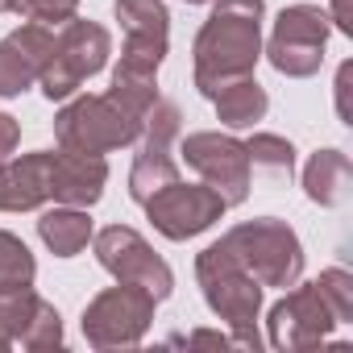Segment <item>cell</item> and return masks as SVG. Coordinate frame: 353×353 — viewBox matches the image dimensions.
Here are the masks:
<instances>
[{
	"mask_svg": "<svg viewBox=\"0 0 353 353\" xmlns=\"http://www.w3.org/2000/svg\"><path fill=\"white\" fill-rule=\"evenodd\" d=\"M262 0H221L196 38V88L212 100L221 88L254 75Z\"/></svg>",
	"mask_w": 353,
	"mask_h": 353,
	"instance_id": "6da1fadb",
	"label": "cell"
},
{
	"mask_svg": "<svg viewBox=\"0 0 353 353\" xmlns=\"http://www.w3.org/2000/svg\"><path fill=\"white\" fill-rule=\"evenodd\" d=\"M221 245L245 274L258 279V287H291L303 270V250H299L295 233L274 216L237 225Z\"/></svg>",
	"mask_w": 353,
	"mask_h": 353,
	"instance_id": "7a4b0ae2",
	"label": "cell"
},
{
	"mask_svg": "<svg viewBox=\"0 0 353 353\" xmlns=\"http://www.w3.org/2000/svg\"><path fill=\"white\" fill-rule=\"evenodd\" d=\"M141 121L129 117L112 96H83L54 117V137L63 141V150H75V154H104V150L129 145Z\"/></svg>",
	"mask_w": 353,
	"mask_h": 353,
	"instance_id": "3957f363",
	"label": "cell"
},
{
	"mask_svg": "<svg viewBox=\"0 0 353 353\" xmlns=\"http://www.w3.org/2000/svg\"><path fill=\"white\" fill-rule=\"evenodd\" d=\"M108 59V30H100L96 21H71L59 38L54 50L38 75L42 92L50 100H67L83 79H92Z\"/></svg>",
	"mask_w": 353,
	"mask_h": 353,
	"instance_id": "277c9868",
	"label": "cell"
},
{
	"mask_svg": "<svg viewBox=\"0 0 353 353\" xmlns=\"http://www.w3.org/2000/svg\"><path fill=\"white\" fill-rule=\"evenodd\" d=\"M196 274H200V283H204L208 307H212L221 320H229L233 328L254 332V316H258V303H262V287H258L254 274H245V270L225 254L221 241L200 254Z\"/></svg>",
	"mask_w": 353,
	"mask_h": 353,
	"instance_id": "5b68a950",
	"label": "cell"
},
{
	"mask_svg": "<svg viewBox=\"0 0 353 353\" xmlns=\"http://www.w3.org/2000/svg\"><path fill=\"white\" fill-rule=\"evenodd\" d=\"M150 320H154V295L133 287V283H121V287L92 299V307L83 312V332L100 349L133 345V341H141Z\"/></svg>",
	"mask_w": 353,
	"mask_h": 353,
	"instance_id": "8992f818",
	"label": "cell"
},
{
	"mask_svg": "<svg viewBox=\"0 0 353 353\" xmlns=\"http://www.w3.org/2000/svg\"><path fill=\"white\" fill-rule=\"evenodd\" d=\"M324 42H328V17L316 5H295L283 9L274 38H270V63L283 75H312L324 63Z\"/></svg>",
	"mask_w": 353,
	"mask_h": 353,
	"instance_id": "52a82bcc",
	"label": "cell"
},
{
	"mask_svg": "<svg viewBox=\"0 0 353 353\" xmlns=\"http://www.w3.org/2000/svg\"><path fill=\"white\" fill-rule=\"evenodd\" d=\"M96 254H100V266L108 274H117L121 283H133L141 291H150L154 299H166L170 287H174V274L170 266L125 225H112L96 237Z\"/></svg>",
	"mask_w": 353,
	"mask_h": 353,
	"instance_id": "ba28073f",
	"label": "cell"
},
{
	"mask_svg": "<svg viewBox=\"0 0 353 353\" xmlns=\"http://www.w3.org/2000/svg\"><path fill=\"white\" fill-rule=\"evenodd\" d=\"M141 121H145V141H141V154H137L133 174H129V196L137 204H145L158 188L179 179V166L170 158V141L179 133V108L170 100H154Z\"/></svg>",
	"mask_w": 353,
	"mask_h": 353,
	"instance_id": "9c48e42d",
	"label": "cell"
},
{
	"mask_svg": "<svg viewBox=\"0 0 353 353\" xmlns=\"http://www.w3.org/2000/svg\"><path fill=\"white\" fill-rule=\"evenodd\" d=\"M229 204L204 183V188H188V183H166V188H158L150 200H145V212H150V221H154V229L162 233V237H170V241H183V237H196V233H204L212 221H221V212H225Z\"/></svg>",
	"mask_w": 353,
	"mask_h": 353,
	"instance_id": "30bf717a",
	"label": "cell"
},
{
	"mask_svg": "<svg viewBox=\"0 0 353 353\" xmlns=\"http://www.w3.org/2000/svg\"><path fill=\"white\" fill-rule=\"evenodd\" d=\"M183 158L188 166L204 174V183L225 204H241L250 196V154L241 141L221 137V133H192L183 141Z\"/></svg>",
	"mask_w": 353,
	"mask_h": 353,
	"instance_id": "8fae6325",
	"label": "cell"
},
{
	"mask_svg": "<svg viewBox=\"0 0 353 353\" xmlns=\"http://www.w3.org/2000/svg\"><path fill=\"white\" fill-rule=\"evenodd\" d=\"M117 17L125 26V54L117 71L154 75L166 54V9L162 0H117Z\"/></svg>",
	"mask_w": 353,
	"mask_h": 353,
	"instance_id": "7c38bea8",
	"label": "cell"
},
{
	"mask_svg": "<svg viewBox=\"0 0 353 353\" xmlns=\"http://www.w3.org/2000/svg\"><path fill=\"white\" fill-rule=\"evenodd\" d=\"M341 324L328 295L320 291V283L299 287L295 295H287L274 312H270V341L279 349H299V345H316L328 336V328Z\"/></svg>",
	"mask_w": 353,
	"mask_h": 353,
	"instance_id": "4fadbf2b",
	"label": "cell"
},
{
	"mask_svg": "<svg viewBox=\"0 0 353 353\" xmlns=\"http://www.w3.org/2000/svg\"><path fill=\"white\" fill-rule=\"evenodd\" d=\"M50 50H54V38H50L38 21L13 30L5 42H0V96L26 92V88L42 75Z\"/></svg>",
	"mask_w": 353,
	"mask_h": 353,
	"instance_id": "5bb4252c",
	"label": "cell"
},
{
	"mask_svg": "<svg viewBox=\"0 0 353 353\" xmlns=\"http://www.w3.org/2000/svg\"><path fill=\"white\" fill-rule=\"evenodd\" d=\"M104 179H108V162H104V154H75V150H63V154H54L50 196H54L59 204L88 208V204L100 200Z\"/></svg>",
	"mask_w": 353,
	"mask_h": 353,
	"instance_id": "9a60e30c",
	"label": "cell"
},
{
	"mask_svg": "<svg viewBox=\"0 0 353 353\" xmlns=\"http://www.w3.org/2000/svg\"><path fill=\"white\" fill-rule=\"evenodd\" d=\"M54 154H30L21 162H0V212H26L50 200Z\"/></svg>",
	"mask_w": 353,
	"mask_h": 353,
	"instance_id": "2e32d148",
	"label": "cell"
},
{
	"mask_svg": "<svg viewBox=\"0 0 353 353\" xmlns=\"http://www.w3.org/2000/svg\"><path fill=\"white\" fill-rule=\"evenodd\" d=\"M303 188L316 204H341L349 196V158L341 150H320L303 170Z\"/></svg>",
	"mask_w": 353,
	"mask_h": 353,
	"instance_id": "e0dca14e",
	"label": "cell"
},
{
	"mask_svg": "<svg viewBox=\"0 0 353 353\" xmlns=\"http://www.w3.org/2000/svg\"><path fill=\"white\" fill-rule=\"evenodd\" d=\"M38 233L54 250V258H75L92 241V221L79 208H54V212H42Z\"/></svg>",
	"mask_w": 353,
	"mask_h": 353,
	"instance_id": "ac0fdd59",
	"label": "cell"
},
{
	"mask_svg": "<svg viewBox=\"0 0 353 353\" xmlns=\"http://www.w3.org/2000/svg\"><path fill=\"white\" fill-rule=\"evenodd\" d=\"M212 100H216L221 121H225V125H233V129H245V125L262 121V112H266V92L258 88V79H254V75H245V79H237V83L221 88Z\"/></svg>",
	"mask_w": 353,
	"mask_h": 353,
	"instance_id": "d6986e66",
	"label": "cell"
},
{
	"mask_svg": "<svg viewBox=\"0 0 353 353\" xmlns=\"http://www.w3.org/2000/svg\"><path fill=\"white\" fill-rule=\"evenodd\" d=\"M34 254L13 237L0 229V295H13V291H26L34 283Z\"/></svg>",
	"mask_w": 353,
	"mask_h": 353,
	"instance_id": "ffe728a7",
	"label": "cell"
},
{
	"mask_svg": "<svg viewBox=\"0 0 353 353\" xmlns=\"http://www.w3.org/2000/svg\"><path fill=\"white\" fill-rule=\"evenodd\" d=\"M245 154H250V166L262 170V174H270V179H287L291 166H295L291 141H283V137H274V133L250 137V141H245Z\"/></svg>",
	"mask_w": 353,
	"mask_h": 353,
	"instance_id": "44dd1931",
	"label": "cell"
},
{
	"mask_svg": "<svg viewBox=\"0 0 353 353\" xmlns=\"http://www.w3.org/2000/svg\"><path fill=\"white\" fill-rule=\"evenodd\" d=\"M75 5H79V0H9L13 13H21V17H30L38 26H46V21H54V26L59 21H71Z\"/></svg>",
	"mask_w": 353,
	"mask_h": 353,
	"instance_id": "7402d4cb",
	"label": "cell"
},
{
	"mask_svg": "<svg viewBox=\"0 0 353 353\" xmlns=\"http://www.w3.org/2000/svg\"><path fill=\"white\" fill-rule=\"evenodd\" d=\"M320 291L328 295L336 320L345 324L349 312H353V287H349V274H345V270H328V274H320Z\"/></svg>",
	"mask_w": 353,
	"mask_h": 353,
	"instance_id": "603a6c76",
	"label": "cell"
},
{
	"mask_svg": "<svg viewBox=\"0 0 353 353\" xmlns=\"http://www.w3.org/2000/svg\"><path fill=\"white\" fill-rule=\"evenodd\" d=\"M17 137H21V125H17L13 117L0 112V158H9V154L17 150Z\"/></svg>",
	"mask_w": 353,
	"mask_h": 353,
	"instance_id": "cb8c5ba5",
	"label": "cell"
},
{
	"mask_svg": "<svg viewBox=\"0 0 353 353\" xmlns=\"http://www.w3.org/2000/svg\"><path fill=\"white\" fill-rule=\"evenodd\" d=\"M332 13H336V26L349 34L353 30V21H349V0H332Z\"/></svg>",
	"mask_w": 353,
	"mask_h": 353,
	"instance_id": "d4e9b609",
	"label": "cell"
},
{
	"mask_svg": "<svg viewBox=\"0 0 353 353\" xmlns=\"http://www.w3.org/2000/svg\"><path fill=\"white\" fill-rule=\"evenodd\" d=\"M5 9H9V0H0V13H5Z\"/></svg>",
	"mask_w": 353,
	"mask_h": 353,
	"instance_id": "484cf974",
	"label": "cell"
},
{
	"mask_svg": "<svg viewBox=\"0 0 353 353\" xmlns=\"http://www.w3.org/2000/svg\"><path fill=\"white\" fill-rule=\"evenodd\" d=\"M188 5H204V0H188Z\"/></svg>",
	"mask_w": 353,
	"mask_h": 353,
	"instance_id": "4316f807",
	"label": "cell"
}]
</instances>
